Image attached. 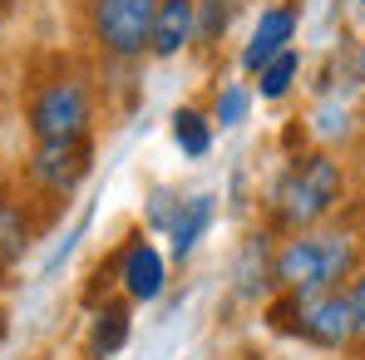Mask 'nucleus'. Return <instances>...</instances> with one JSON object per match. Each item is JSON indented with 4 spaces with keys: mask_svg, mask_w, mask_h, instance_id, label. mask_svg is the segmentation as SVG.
<instances>
[{
    "mask_svg": "<svg viewBox=\"0 0 365 360\" xmlns=\"http://www.w3.org/2000/svg\"><path fill=\"white\" fill-rule=\"evenodd\" d=\"M178 202H182V192H173V187H153V192H148V227L163 232V227L173 222Z\"/></svg>",
    "mask_w": 365,
    "mask_h": 360,
    "instance_id": "obj_18",
    "label": "nucleus"
},
{
    "mask_svg": "<svg viewBox=\"0 0 365 360\" xmlns=\"http://www.w3.org/2000/svg\"><path fill=\"white\" fill-rule=\"evenodd\" d=\"M5 331H10V316H5V306H0V346H5Z\"/></svg>",
    "mask_w": 365,
    "mask_h": 360,
    "instance_id": "obj_20",
    "label": "nucleus"
},
{
    "mask_svg": "<svg viewBox=\"0 0 365 360\" xmlns=\"http://www.w3.org/2000/svg\"><path fill=\"white\" fill-rule=\"evenodd\" d=\"M351 311H356V341H365V267L351 282Z\"/></svg>",
    "mask_w": 365,
    "mask_h": 360,
    "instance_id": "obj_19",
    "label": "nucleus"
},
{
    "mask_svg": "<svg viewBox=\"0 0 365 360\" xmlns=\"http://www.w3.org/2000/svg\"><path fill=\"white\" fill-rule=\"evenodd\" d=\"M158 5L163 0H84L89 40L104 50V60H119V64L143 60Z\"/></svg>",
    "mask_w": 365,
    "mask_h": 360,
    "instance_id": "obj_5",
    "label": "nucleus"
},
{
    "mask_svg": "<svg viewBox=\"0 0 365 360\" xmlns=\"http://www.w3.org/2000/svg\"><path fill=\"white\" fill-rule=\"evenodd\" d=\"M30 138L35 143H89L94 133V89L79 74H55L30 94Z\"/></svg>",
    "mask_w": 365,
    "mask_h": 360,
    "instance_id": "obj_4",
    "label": "nucleus"
},
{
    "mask_svg": "<svg viewBox=\"0 0 365 360\" xmlns=\"http://www.w3.org/2000/svg\"><path fill=\"white\" fill-rule=\"evenodd\" d=\"M252 79H257V94H262V99H287V94H292V84L302 79V55H297V50H287V55H277L272 64H262Z\"/></svg>",
    "mask_w": 365,
    "mask_h": 360,
    "instance_id": "obj_15",
    "label": "nucleus"
},
{
    "mask_svg": "<svg viewBox=\"0 0 365 360\" xmlns=\"http://www.w3.org/2000/svg\"><path fill=\"white\" fill-rule=\"evenodd\" d=\"M361 272V242L341 227H311L292 232L272 257V287L277 292H341Z\"/></svg>",
    "mask_w": 365,
    "mask_h": 360,
    "instance_id": "obj_1",
    "label": "nucleus"
},
{
    "mask_svg": "<svg viewBox=\"0 0 365 360\" xmlns=\"http://www.w3.org/2000/svg\"><path fill=\"white\" fill-rule=\"evenodd\" d=\"M192 45H197V0H163L158 15H153L148 55L153 60H178Z\"/></svg>",
    "mask_w": 365,
    "mask_h": 360,
    "instance_id": "obj_9",
    "label": "nucleus"
},
{
    "mask_svg": "<svg viewBox=\"0 0 365 360\" xmlns=\"http://www.w3.org/2000/svg\"><path fill=\"white\" fill-rule=\"evenodd\" d=\"M267 321L287 336H297L316 351H346L356 346V311H351V292H282L267 306Z\"/></svg>",
    "mask_w": 365,
    "mask_h": 360,
    "instance_id": "obj_3",
    "label": "nucleus"
},
{
    "mask_svg": "<svg viewBox=\"0 0 365 360\" xmlns=\"http://www.w3.org/2000/svg\"><path fill=\"white\" fill-rule=\"evenodd\" d=\"M297 30H302V10H297V0L262 5V15H257V25H252V35H247V45H242V69H247V74H257L262 64H272L277 55H287V50L297 45Z\"/></svg>",
    "mask_w": 365,
    "mask_h": 360,
    "instance_id": "obj_7",
    "label": "nucleus"
},
{
    "mask_svg": "<svg viewBox=\"0 0 365 360\" xmlns=\"http://www.w3.org/2000/svg\"><path fill=\"white\" fill-rule=\"evenodd\" d=\"M89 168H94V143H35V153L25 163L30 187L45 197H69L89 178Z\"/></svg>",
    "mask_w": 365,
    "mask_h": 360,
    "instance_id": "obj_6",
    "label": "nucleus"
},
{
    "mask_svg": "<svg viewBox=\"0 0 365 360\" xmlns=\"http://www.w3.org/2000/svg\"><path fill=\"white\" fill-rule=\"evenodd\" d=\"M119 287L128 301H158L168 292V262L148 237H133L119 252Z\"/></svg>",
    "mask_w": 365,
    "mask_h": 360,
    "instance_id": "obj_8",
    "label": "nucleus"
},
{
    "mask_svg": "<svg viewBox=\"0 0 365 360\" xmlns=\"http://www.w3.org/2000/svg\"><path fill=\"white\" fill-rule=\"evenodd\" d=\"M35 237V222H30V207L15 202L10 192H0V277L20 267V257L30 252Z\"/></svg>",
    "mask_w": 365,
    "mask_h": 360,
    "instance_id": "obj_11",
    "label": "nucleus"
},
{
    "mask_svg": "<svg viewBox=\"0 0 365 360\" xmlns=\"http://www.w3.org/2000/svg\"><path fill=\"white\" fill-rule=\"evenodd\" d=\"M252 114V89L237 79H222L212 94V128H242Z\"/></svg>",
    "mask_w": 365,
    "mask_h": 360,
    "instance_id": "obj_16",
    "label": "nucleus"
},
{
    "mask_svg": "<svg viewBox=\"0 0 365 360\" xmlns=\"http://www.w3.org/2000/svg\"><path fill=\"white\" fill-rule=\"evenodd\" d=\"M128 331H133L128 301H104V306L94 311V321H89V356L94 360L119 356L123 346H128Z\"/></svg>",
    "mask_w": 365,
    "mask_h": 360,
    "instance_id": "obj_12",
    "label": "nucleus"
},
{
    "mask_svg": "<svg viewBox=\"0 0 365 360\" xmlns=\"http://www.w3.org/2000/svg\"><path fill=\"white\" fill-rule=\"evenodd\" d=\"M346 197V168L331 153H297L272 182V222L287 232L321 227Z\"/></svg>",
    "mask_w": 365,
    "mask_h": 360,
    "instance_id": "obj_2",
    "label": "nucleus"
},
{
    "mask_svg": "<svg viewBox=\"0 0 365 360\" xmlns=\"http://www.w3.org/2000/svg\"><path fill=\"white\" fill-rule=\"evenodd\" d=\"M267 232H257V237H247L242 247V262H237V297H262L267 287H272V247H267Z\"/></svg>",
    "mask_w": 365,
    "mask_h": 360,
    "instance_id": "obj_13",
    "label": "nucleus"
},
{
    "mask_svg": "<svg viewBox=\"0 0 365 360\" xmlns=\"http://www.w3.org/2000/svg\"><path fill=\"white\" fill-rule=\"evenodd\" d=\"M173 143L182 148V158H207L212 153V114H202V109H192V104H182L173 109Z\"/></svg>",
    "mask_w": 365,
    "mask_h": 360,
    "instance_id": "obj_14",
    "label": "nucleus"
},
{
    "mask_svg": "<svg viewBox=\"0 0 365 360\" xmlns=\"http://www.w3.org/2000/svg\"><path fill=\"white\" fill-rule=\"evenodd\" d=\"M212 217H217V197H212V192H192V197H182V202H178L173 222L163 227V237H168V247H173L178 262H187V257L197 252V242L207 237Z\"/></svg>",
    "mask_w": 365,
    "mask_h": 360,
    "instance_id": "obj_10",
    "label": "nucleus"
},
{
    "mask_svg": "<svg viewBox=\"0 0 365 360\" xmlns=\"http://www.w3.org/2000/svg\"><path fill=\"white\" fill-rule=\"evenodd\" d=\"M242 0H197V45H212L227 35V25L237 20Z\"/></svg>",
    "mask_w": 365,
    "mask_h": 360,
    "instance_id": "obj_17",
    "label": "nucleus"
}]
</instances>
